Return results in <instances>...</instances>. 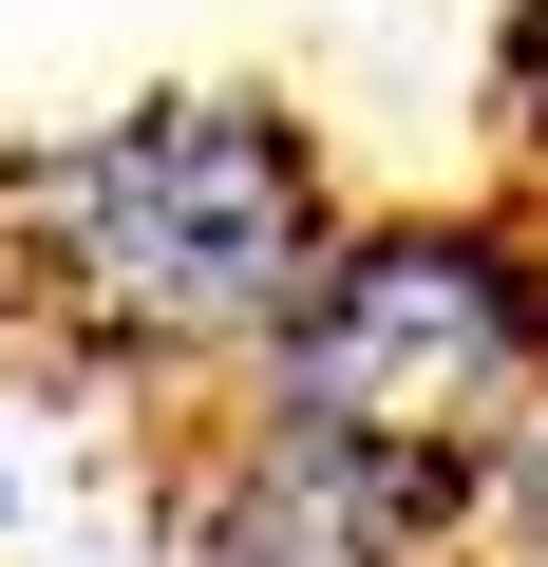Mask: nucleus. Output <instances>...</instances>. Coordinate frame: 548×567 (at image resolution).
<instances>
[{
  "label": "nucleus",
  "instance_id": "1",
  "mask_svg": "<svg viewBox=\"0 0 548 567\" xmlns=\"http://www.w3.org/2000/svg\"><path fill=\"white\" fill-rule=\"evenodd\" d=\"M341 246V171L303 114H114L0 171V303H20L76 379H170V360H265V322L303 303V265Z\"/></svg>",
  "mask_w": 548,
  "mask_h": 567
},
{
  "label": "nucleus",
  "instance_id": "2",
  "mask_svg": "<svg viewBox=\"0 0 548 567\" xmlns=\"http://www.w3.org/2000/svg\"><path fill=\"white\" fill-rule=\"evenodd\" d=\"M152 511H170V567H454L473 473L227 398V416H189L152 454Z\"/></svg>",
  "mask_w": 548,
  "mask_h": 567
},
{
  "label": "nucleus",
  "instance_id": "3",
  "mask_svg": "<svg viewBox=\"0 0 548 567\" xmlns=\"http://www.w3.org/2000/svg\"><path fill=\"white\" fill-rule=\"evenodd\" d=\"M454 567H548V379H529V416L473 454V511H454Z\"/></svg>",
  "mask_w": 548,
  "mask_h": 567
}]
</instances>
